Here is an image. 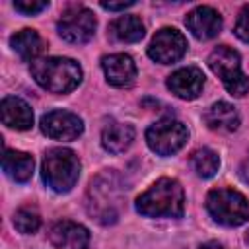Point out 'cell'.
Instances as JSON below:
<instances>
[{
    "instance_id": "cell-1",
    "label": "cell",
    "mask_w": 249,
    "mask_h": 249,
    "mask_svg": "<svg viewBox=\"0 0 249 249\" xmlns=\"http://www.w3.org/2000/svg\"><path fill=\"white\" fill-rule=\"evenodd\" d=\"M136 210L146 218H181L185 193L179 181L161 177L136 198Z\"/></svg>"
},
{
    "instance_id": "cell-2",
    "label": "cell",
    "mask_w": 249,
    "mask_h": 249,
    "mask_svg": "<svg viewBox=\"0 0 249 249\" xmlns=\"http://www.w3.org/2000/svg\"><path fill=\"white\" fill-rule=\"evenodd\" d=\"M33 80L51 93H68L82 82V68L64 56H47L31 62Z\"/></svg>"
},
{
    "instance_id": "cell-3",
    "label": "cell",
    "mask_w": 249,
    "mask_h": 249,
    "mask_svg": "<svg viewBox=\"0 0 249 249\" xmlns=\"http://www.w3.org/2000/svg\"><path fill=\"white\" fill-rule=\"evenodd\" d=\"M121 181L113 171L97 175L88 187V212L99 224H115L121 208Z\"/></svg>"
},
{
    "instance_id": "cell-4",
    "label": "cell",
    "mask_w": 249,
    "mask_h": 249,
    "mask_svg": "<svg viewBox=\"0 0 249 249\" xmlns=\"http://www.w3.org/2000/svg\"><path fill=\"white\" fill-rule=\"evenodd\" d=\"M80 177V160L68 148H51L43 158V181L54 193H68Z\"/></svg>"
},
{
    "instance_id": "cell-5",
    "label": "cell",
    "mask_w": 249,
    "mask_h": 249,
    "mask_svg": "<svg viewBox=\"0 0 249 249\" xmlns=\"http://www.w3.org/2000/svg\"><path fill=\"white\" fill-rule=\"evenodd\" d=\"M206 210L222 226H241L249 220L247 198L233 189H214L206 196Z\"/></svg>"
},
{
    "instance_id": "cell-6",
    "label": "cell",
    "mask_w": 249,
    "mask_h": 249,
    "mask_svg": "<svg viewBox=\"0 0 249 249\" xmlns=\"http://www.w3.org/2000/svg\"><path fill=\"white\" fill-rule=\"evenodd\" d=\"M208 66L222 80L228 93L243 97L249 91V78L241 72V60L233 49L226 45L216 47L208 56Z\"/></svg>"
},
{
    "instance_id": "cell-7",
    "label": "cell",
    "mask_w": 249,
    "mask_h": 249,
    "mask_svg": "<svg viewBox=\"0 0 249 249\" xmlns=\"http://www.w3.org/2000/svg\"><path fill=\"white\" fill-rule=\"evenodd\" d=\"M189 138L187 126L177 119H161L146 130V142L152 152L160 156H171L179 152Z\"/></svg>"
},
{
    "instance_id": "cell-8",
    "label": "cell",
    "mask_w": 249,
    "mask_h": 249,
    "mask_svg": "<svg viewBox=\"0 0 249 249\" xmlns=\"http://www.w3.org/2000/svg\"><path fill=\"white\" fill-rule=\"evenodd\" d=\"M95 16L91 10H88L86 6H68L58 23H56V29H58V35L68 41V43H74V45H82V43H88L93 33H95Z\"/></svg>"
},
{
    "instance_id": "cell-9",
    "label": "cell",
    "mask_w": 249,
    "mask_h": 249,
    "mask_svg": "<svg viewBox=\"0 0 249 249\" xmlns=\"http://www.w3.org/2000/svg\"><path fill=\"white\" fill-rule=\"evenodd\" d=\"M185 53H187V39L175 27L160 29L148 47V56L160 64H173L181 60Z\"/></svg>"
},
{
    "instance_id": "cell-10",
    "label": "cell",
    "mask_w": 249,
    "mask_h": 249,
    "mask_svg": "<svg viewBox=\"0 0 249 249\" xmlns=\"http://www.w3.org/2000/svg\"><path fill=\"white\" fill-rule=\"evenodd\" d=\"M41 130L54 140H74L82 134L84 123L70 111H51L41 119Z\"/></svg>"
},
{
    "instance_id": "cell-11",
    "label": "cell",
    "mask_w": 249,
    "mask_h": 249,
    "mask_svg": "<svg viewBox=\"0 0 249 249\" xmlns=\"http://www.w3.org/2000/svg\"><path fill=\"white\" fill-rule=\"evenodd\" d=\"M49 241L56 249H88L89 231L82 224H76L70 220H60L51 226Z\"/></svg>"
},
{
    "instance_id": "cell-12",
    "label": "cell",
    "mask_w": 249,
    "mask_h": 249,
    "mask_svg": "<svg viewBox=\"0 0 249 249\" xmlns=\"http://www.w3.org/2000/svg\"><path fill=\"white\" fill-rule=\"evenodd\" d=\"M185 23L189 31L200 41H208L222 31V16L210 6H198L189 12Z\"/></svg>"
},
{
    "instance_id": "cell-13",
    "label": "cell",
    "mask_w": 249,
    "mask_h": 249,
    "mask_svg": "<svg viewBox=\"0 0 249 249\" xmlns=\"http://www.w3.org/2000/svg\"><path fill=\"white\" fill-rule=\"evenodd\" d=\"M167 88L181 99H195L204 88V74L196 66L179 68L167 78Z\"/></svg>"
},
{
    "instance_id": "cell-14",
    "label": "cell",
    "mask_w": 249,
    "mask_h": 249,
    "mask_svg": "<svg viewBox=\"0 0 249 249\" xmlns=\"http://www.w3.org/2000/svg\"><path fill=\"white\" fill-rule=\"evenodd\" d=\"M101 68L105 72V78L111 86L117 88H124L130 86L136 78V64L134 60L124 54V53H117V54H109L103 56L101 60Z\"/></svg>"
},
{
    "instance_id": "cell-15",
    "label": "cell",
    "mask_w": 249,
    "mask_h": 249,
    "mask_svg": "<svg viewBox=\"0 0 249 249\" xmlns=\"http://www.w3.org/2000/svg\"><path fill=\"white\" fill-rule=\"evenodd\" d=\"M0 113H2V123L6 126H10V128L27 130L33 124V111H31V107L23 99H19L16 95H8V97L2 99Z\"/></svg>"
},
{
    "instance_id": "cell-16",
    "label": "cell",
    "mask_w": 249,
    "mask_h": 249,
    "mask_svg": "<svg viewBox=\"0 0 249 249\" xmlns=\"http://www.w3.org/2000/svg\"><path fill=\"white\" fill-rule=\"evenodd\" d=\"M204 123L208 128L218 132H233L239 126V115L235 107L228 101H216L212 103L204 113Z\"/></svg>"
},
{
    "instance_id": "cell-17",
    "label": "cell",
    "mask_w": 249,
    "mask_h": 249,
    "mask_svg": "<svg viewBox=\"0 0 249 249\" xmlns=\"http://www.w3.org/2000/svg\"><path fill=\"white\" fill-rule=\"evenodd\" d=\"M132 140H134V126L126 124V123L111 121L109 124H105V128L101 132V144L111 154L124 152L132 144Z\"/></svg>"
},
{
    "instance_id": "cell-18",
    "label": "cell",
    "mask_w": 249,
    "mask_h": 249,
    "mask_svg": "<svg viewBox=\"0 0 249 249\" xmlns=\"http://www.w3.org/2000/svg\"><path fill=\"white\" fill-rule=\"evenodd\" d=\"M12 49L18 53L21 60H37V56L45 51V41L35 29H21L10 37Z\"/></svg>"
},
{
    "instance_id": "cell-19",
    "label": "cell",
    "mask_w": 249,
    "mask_h": 249,
    "mask_svg": "<svg viewBox=\"0 0 249 249\" xmlns=\"http://www.w3.org/2000/svg\"><path fill=\"white\" fill-rule=\"evenodd\" d=\"M33 158L25 152H18V150H6L4 158H2V167L6 171V175L10 179H14L16 183H25L31 179L33 175Z\"/></svg>"
},
{
    "instance_id": "cell-20",
    "label": "cell",
    "mask_w": 249,
    "mask_h": 249,
    "mask_svg": "<svg viewBox=\"0 0 249 249\" xmlns=\"http://www.w3.org/2000/svg\"><path fill=\"white\" fill-rule=\"evenodd\" d=\"M109 31L121 43H136L144 37V23L136 16H121L109 25Z\"/></svg>"
},
{
    "instance_id": "cell-21",
    "label": "cell",
    "mask_w": 249,
    "mask_h": 249,
    "mask_svg": "<svg viewBox=\"0 0 249 249\" xmlns=\"http://www.w3.org/2000/svg\"><path fill=\"white\" fill-rule=\"evenodd\" d=\"M191 167L198 177L208 179V177L216 175V171L220 167V158L210 148H200L191 154Z\"/></svg>"
},
{
    "instance_id": "cell-22",
    "label": "cell",
    "mask_w": 249,
    "mask_h": 249,
    "mask_svg": "<svg viewBox=\"0 0 249 249\" xmlns=\"http://www.w3.org/2000/svg\"><path fill=\"white\" fill-rule=\"evenodd\" d=\"M14 226L19 233H35L41 226V216L33 208H19L14 214Z\"/></svg>"
},
{
    "instance_id": "cell-23",
    "label": "cell",
    "mask_w": 249,
    "mask_h": 249,
    "mask_svg": "<svg viewBox=\"0 0 249 249\" xmlns=\"http://www.w3.org/2000/svg\"><path fill=\"white\" fill-rule=\"evenodd\" d=\"M233 31H235V35H237L241 41L249 43V4L241 8V12H239V16H237V21H235V29H233Z\"/></svg>"
},
{
    "instance_id": "cell-24",
    "label": "cell",
    "mask_w": 249,
    "mask_h": 249,
    "mask_svg": "<svg viewBox=\"0 0 249 249\" xmlns=\"http://www.w3.org/2000/svg\"><path fill=\"white\" fill-rule=\"evenodd\" d=\"M49 6V2H37V0H16L14 2V8L25 16H33V14H39L43 12L45 8Z\"/></svg>"
},
{
    "instance_id": "cell-25",
    "label": "cell",
    "mask_w": 249,
    "mask_h": 249,
    "mask_svg": "<svg viewBox=\"0 0 249 249\" xmlns=\"http://www.w3.org/2000/svg\"><path fill=\"white\" fill-rule=\"evenodd\" d=\"M130 6H134V2H132V0H128V2H101V8L111 10V12L124 10V8H130Z\"/></svg>"
},
{
    "instance_id": "cell-26",
    "label": "cell",
    "mask_w": 249,
    "mask_h": 249,
    "mask_svg": "<svg viewBox=\"0 0 249 249\" xmlns=\"http://www.w3.org/2000/svg\"><path fill=\"white\" fill-rule=\"evenodd\" d=\"M239 175H241V179L249 185V156L241 161V165H239Z\"/></svg>"
},
{
    "instance_id": "cell-27",
    "label": "cell",
    "mask_w": 249,
    "mask_h": 249,
    "mask_svg": "<svg viewBox=\"0 0 249 249\" xmlns=\"http://www.w3.org/2000/svg\"><path fill=\"white\" fill-rule=\"evenodd\" d=\"M200 249H226V247L222 243H218V241H206V243L200 245Z\"/></svg>"
},
{
    "instance_id": "cell-28",
    "label": "cell",
    "mask_w": 249,
    "mask_h": 249,
    "mask_svg": "<svg viewBox=\"0 0 249 249\" xmlns=\"http://www.w3.org/2000/svg\"><path fill=\"white\" fill-rule=\"evenodd\" d=\"M245 239H247V243H249V231H247V235H245Z\"/></svg>"
}]
</instances>
